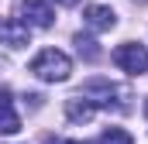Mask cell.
Listing matches in <instances>:
<instances>
[{
	"mask_svg": "<svg viewBox=\"0 0 148 144\" xmlns=\"http://www.w3.org/2000/svg\"><path fill=\"white\" fill-rule=\"evenodd\" d=\"M76 52H79L86 62H97V58H100V48H97V41L90 35H76Z\"/></svg>",
	"mask_w": 148,
	"mask_h": 144,
	"instance_id": "cell-9",
	"label": "cell"
},
{
	"mask_svg": "<svg viewBox=\"0 0 148 144\" xmlns=\"http://www.w3.org/2000/svg\"><path fill=\"white\" fill-rule=\"evenodd\" d=\"M55 3H62V7H76L79 0H55Z\"/></svg>",
	"mask_w": 148,
	"mask_h": 144,
	"instance_id": "cell-11",
	"label": "cell"
},
{
	"mask_svg": "<svg viewBox=\"0 0 148 144\" xmlns=\"http://www.w3.org/2000/svg\"><path fill=\"white\" fill-rule=\"evenodd\" d=\"M69 72H73V62L59 48H41L35 58H31V75L41 79V82H66Z\"/></svg>",
	"mask_w": 148,
	"mask_h": 144,
	"instance_id": "cell-1",
	"label": "cell"
},
{
	"mask_svg": "<svg viewBox=\"0 0 148 144\" xmlns=\"http://www.w3.org/2000/svg\"><path fill=\"white\" fill-rule=\"evenodd\" d=\"M145 117H148V100H145Z\"/></svg>",
	"mask_w": 148,
	"mask_h": 144,
	"instance_id": "cell-12",
	"label": "cell"
},
{
	"mask_svg": "<svg viewBox=\"0 0 148 144\" xmlns=\"http://www.w3.org/2000/svg\"><path fill=\"white\" fill-rule=\"evenodd\" d=\"M138 3H148V0H138Z\"/></svg>",
	"mask_w": 148,
	"mask_h": 144,
	"instance_id": "cell-13",
	"label": "cell"
},
{
	"mask_svg": "<svg viewBox=\"0 0 148 144\" xmlns=\"http://www.w3.org/2000/svg\"><path fill=\"white\" fill-rule=\"evenodd\" d=\"M114 65L121 72H127V75H141V72H148V48L138 45V41L117 45L114 48Z\"/></svg>",
	"mask_w": 148,
	"mask_h": 144,
	"instance_id": "cell-2",
	"label": "cell"
},
{
	"mask_svg": "<svg viewBox=\"0 0 148 144\" xmlns=\"http://www.w3.org/2000/svg\"><path fill=\"white\" fill-rule=\"evenodd\" d=\"M0 41L10 45V48H24V45H31V24L17 21V17L0 21Z\"/></svg>",
	"mask_w": 148,
	"mask_h": 144,
	"instance_id": "cell-4",
	"label": "cell"
},
{
	"mask_svg": "<svg viewBox=\"0 0 148 144\" xmlns=\"http://www.w3.org/2000/svg\"><path fill=\"white\" fill-rule=\"evenodd\" d=\"M21 17L31 28H52V21H55L48 0H21Z\"/></svg>",
	"mask_w": 148,
	"mask_h": 144,
	"instance_id": "cell-3",
	"label": "cell"
},
{
	"mask_svg": "<svg viewBox=\"0 0 148 144\" xmlns=\"http://www.w3.org/2000/svg\"><path fill=\"white\" fill-rule=\"evenodd\" d=\"M83 21H86L90 31H110L114 24H117V14H114L107 3H90L83 10Z\"/></svg>",
	"mask_w": 148,
	"mask_h": 144,
	"instance_id": "cell-5",
	"label": "cell"
},
{
	"mask_svg": "<svg viewBox=\"0 0 148 144\" xmlns=\"http://www.w3.org/2000/svg\"><path fill=\"white\" fill-rule=\"evenodd\" d=\"M17 130H21V117H17L14 103L3 96V100H0V134L10 137V134H17Z\"/></svg>",
	"mask_w": 148,
	"mask_h": 144,
	"instance_id": "cell-7",
	"label": "cell"
},
{
	"mask_svg": "<svg viewBox=\"0 0 148 144\" xmlns=\"http://www.w3.org/2000/svg\"><path fill=\"white\" fill-rule=\"evenodd\" d=\"M93 144H134V137H131L124 127H107V130H103Z\"/></svg>",
	"mask_w": 148,
	"mask_h": 144,
	"instance_id": "cell-8",
	"label": "cell"
},
{
	"mask_svg": "<svg viewBox=\"0 0 148 144\" xmlns=\"http://www.w3.org/2000/svg\"><path fill=\"white\" fill-rule=\"evenodd\" d=\"M93 113H97V107H93L83 93L66 100V117H69L73 124H90V120H93Z\"/></svg>",
	"mask_w": 148,
	"mask_h": 144,
	"instance_id": "cell-6",
	"label": "cell"
},
{
	"mask_svg": "<svg viewBox=\"0 0 148 144\" xmlns=\"http://www.w3.org/2000/svg\"><path fill=\"white\" fill-rule=\"evenodd\" d=\"M45 144H79V141H66V137H45Z\"/></svg>",
	"mask_w": 148,
	"mask_h": 144,
	"instance_id": "cell-10",
	"label": "cell"
}]
</instances>
